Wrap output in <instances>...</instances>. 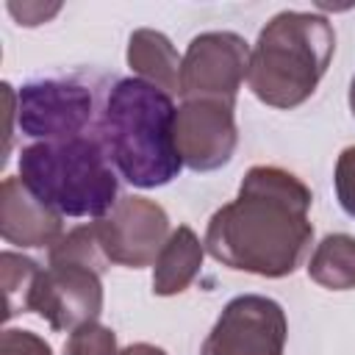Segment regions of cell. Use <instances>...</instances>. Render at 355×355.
Instances as JSON below:
<instances>
[{"instance_id": "10", "label": "cell", "mask_w": 355, "mask_h": 355, "mask_svg": "<svg viewBox=\"0 0 355 355\" xmlns=\"http://www.w3.org/2000/svg\"><path fill=\"white\" fill-rule=\"evenodd\" d=\"M239 128L230 103L183 100L175 111V147L191 172H214L230 164Z\"/></svg>"}, {"instance_id": "5", "label": "cell", "mask_w": 355, "mask_h": 355, "mask_svg": "<svg viewBox=\"0 0 355 355\" xmlns=\"http://www.w3.org/2000/svg\"><path fill=\"white\" fill-rule=\"evenodd\" d=\"M92 227L105 261L128 269L153 266L172 236L166 211L155 200L139 194L119 197L108 214L92 222Z\"/></svg>"}, {"instance_id": "16", "label": "cell", "mask_w": 355, "mask_h": 355, "mask_svg": "<svg viewBox=\"0 0 355 355\" xmlns=\"http://www.w3.org/2000/svg\"><path fill=\"white\" fill-rule=\"evenodd\" d=\"M64 355H119L116 349V336L111 327L100 322L80 324L78 330L69 333L64 344Z\"/></svg>"}, {"instance_id": "4", "label": "cell", "mask_w": 355, "mask_h": 355, "mask_svg": "<svg viewBox=\"0 0 355 355\" xmlns=\"http://www.w3.org/2000/svg\"><path fill=\"white\" fill-rule=\"evenodd\" d=\"M17 178L44 205L75 219H100L114 208L119 194L116 169L103 141L92 133L22 147Z\"/></svg>"}, {"instance_id": "1", "label": "cell", "mask_w": 355, "mask_h": 355, "mask_svg": "<svg viewBox=\"0 0 355 355\" xmlns=\"http://www.w3.org/2000/svg\"><path fill=\"white\" fill-rule=\"evenodd\" d=\"M311 189L288 169L250 166L236 200L216 208L205 227V250L227 269L258 277L291 275L313 241Z\"/></svg>"}, {"instance_id": "20", "label": "cell", "mask_w": 355, "mask_h": 355, "mask_svg": "<svg viewBox=\"0 0 355 355\" xmlns=\"http://www.w3.org/2000/svg\"><path fill=\"white\" fill-rule=\"evenodd\" d=\"M119 355H166V349L147 344V341H136V344H128L125 349H119Z\"/></svg>"}, {"instance_id": "6", "label": "cell", "mask_w": 355, "mask_h": 355, "mask_svg": "<svg viewBox=\"0 0 355 355\" xmlns=\"http://www.w3.org/2000/svg\"><path fill=\"white\" fill-rule=\"evenodd\" d=\"M250 44L233 31H205L194 36L180 61L183 100H219L236 105V94L247 80Z\"/></svg>"}, {"instance_id": "9", "label": "cell", "mask_w": 355, "mask_h": 355, "mask_svg": "<svg viewBox=\"0 0 355 355\" xmlns=\"http://www.w3.org/2000/svg\"><path fill=\"white\" fill-rule=\"evenodd\" d=\"M100 275V269L80 261H50L33 288L31 311L58 333H72L80 324L97 322L103 313Z\"/></svg>"}, {"instance_id": "17", "label": "cell", "mask_w": 355, "mask_h": 355, "mask_svg": "<svg viewBox=\"0 0 355 355\" xmlns=\"http://www.w3.org/2000/svg\"><path fill=\"white\" fill-rule=\"evenodd\" d=\"M333 183H336L338 205L344 208L347 216L355 219V147H344L341 150V155L336 161Z\"/></svg>"}, {"instance_id": "7", "label": "cell", "mask_w": 355, "mask_h": 355, "mask_svg": "<svg viewBox=\"0 0 355 355\" xmlns=\"http://www.w3.org/2000/svg\"><path fill=\"white\" fill-rule=\"evenodd\" d=\"M288 322L280 302L263 294L233 297L214 322L200 355H283Z\"/></svg>"}, {"instance_id": "11", "label": "cell", "mask_w": 355, "mask_h": 355, "mask_svg": "<svg viewBox=\"0 0 355 355\" xmlns=\"http://www.w3.org/2000/svg\"><path fill=\"white\" fill-rule=\"evenodd\" d=\"M0 236L14 247H53L64 236L61 214L44 205L19 178L0 186Z\"/></svg>"}, {"instance_id": "14", "label": "cell", "mask_w": 355, "mask_h": 355, "mask_svg": "<svg viewBox=\"0 0 355 355\" xmlns=\"http://www.w3.org/2000/svg\"><path fill=\"white\" fill-rule=\"evenodd\" d=\"M308 277L330 291L355 288V236L349 233L324 236L311 252Z\"/></svg>"}, {"instance_id": "12", "label": "cell", "mask_w": 355, "mask_h": 355, "mask_svg": "<svg viewBox=\"0 0 355 355\" xmlns=\"http://www.w3.org/2000/svg\"><path fill=\"white\" fill-rule=\"evenodd\" d=\"M205 244L189 225H178L166 239L158 261L153 263V294L172 297L186 291L200 275Z\"/></svg>"}, {"instance_id": "21", "label": "cell", "mask_w": 355, "mask_h": 355, "mask_svg": "<svg viewBox=\"0 0 355 355\" xmlns=\"http://www.w3.org/2000/svg\"><path fill=\"white\" fill-rule=\"evenodd\" d=\"M349 111H352V116H355V75H352V80H349Z\"/></svg>"}, {"instance_id": "18", "label": "cell", "mask_w": 355, "mask_h": 355, "mask_svg": "<svg viewBox=\"0 0 355 355\" xmlns=\"http://www.w3.org/2000/svg\"><path fill=\"white\" fill-rule=\"evenodd\" d=\"M0 355H53L50 344L33 330L8 327L0 336Z\"/></svg>"}, {"instance_id": "3", "label": "cell", "mask_w": 355, "mask_h": 355, "mask_svg": "<svg viewBox=\"0 0 355 355\" xmlns=\"http://www.w3.org/2000/svg\"><path fill=\"white\" fill-rule=\"evenodd\" d=\"M336 53V31L316 11H280L258 33L247 86L272 108L302 105L324 78Z\"/></svg>"}, {"instance_id": "19", "label": "cell", "mask_w": 355, "mask_h": 355, "mask_svg": "<svg viewBox=\"0 0 355 355\" xmlns=\"http://www.w3.org/2000/svg\"><path fill=\"white\" fill-rule=\"evenodd\" d=\"M61 6H53V8H44V6H39V3H22V8L19 6H8V11L19 19V25H39V22H44V19H50L55 11H58Z\"/></svg>"}, {"instance_id": "13", "label": "cell", "mask_w": 355, "mask_h": 355, "mask_svg": "<svg viewBox=\"0 0 355 355\" xmlns=\"http://www.w3.org/2000/svg\"><path fill=\"white\" fill-rule=\"evenodd\" d=\"M180 55L169 36L153 28H139L128 39V67L136 78L153 83L166 94L180 92Z\"/></svg>"}, {"instance_id": "15", "label": "cell", "mask_w": 355, "mask_h": 355, "mask_svg": "<svg viewBox=\"0 0 355 355\" xmlns=\"http://www.w3.org/2000/svg\"><path fill=\"white\" fill-rule=\"evenodd\" d=\"M0 275H3V294H6V319L17 313H28L42 266L28 255L6 250L0 255Z\"/></svg>"}, {"instance_id": "2", "label": "cell", "mask_w": 355, "mask_h": 355, "mask_svg": "<svg viewBox=\"0 0 355 355\" xmlns=\"http://www.w3.org/2000/svg\"><path fill=\"white\" fill-rule=\"evenodd\" d=\"M175 111L172 94L141 78H122L108 89L97 139L122 180L136 189H158L180 175Z\"/></svg>"}, {"instance_id": "8", "label": "cell", "mask_w": 355, "mask_h": 355, "mask_svg": "<svg viewBox=\"0 0 355 355\" xmlns=\"http://www.w3.org/2000/svg\"><path fill=\"white\" fill-rule=\"evenodd\" d=\"M94 119V94L75 80H31L17 92V125L39 141L86 136Z\"/></svg>"}]
</instances>
